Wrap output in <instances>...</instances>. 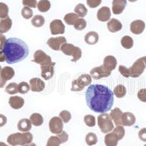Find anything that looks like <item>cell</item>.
Here are the masks:
<instances>
[{"instance_id": "cell-2", "label": "cell", "mask_w": 146, "mask_h": 146, "mask_svg": "<svg viewBox=\"0 0 146 146\" xmlns=\"http://www.w3.org/2000/svg\"><path fill=\"white\" fill-rule=\"evenodd\" d=\"M6 62L9 64H15L27 58L29 49L25 41L18 38H9L6 40L4 47Z\"/></svg>"}, {"instance_id": "cell-18", "label": "cell", "mask_w": 146, "mask_h": 146, "mask_svg": "<svg viewBox=\"0 0 146 146\" xmlns=\"http://www.w3.org/2000/svg\"><path fill=\"white\" fill-rule=\"evenodd\" d=\"M98 19L100 21L104 22V21H108L110 18L111 17V11L108 7H102L98 11L97 14Z\"/></svg>"}, {"instance_id": "cell-4", "label": "cell", "mask_w": 146, "mask_h": 146, "mask_svg": "<svg viewBox=\"0 0 146 146\" xmlns=\"http://www.w3.org/2000/svg\"><path fill=\"white\" fill-rule=\"evenodd\" d=\"M98 124L100 131L104 134L109 133L113 130L114 124L111 117L108 113H101L98 117Z\"/></svg>"}, {"instance_id": "cell-10", "label": "cell", "mask_w": 146, "mask_h": 146, "mask_svg": "<svg viewBox=\"0 0 146 146\" xmlns=\"http://www.w3.org/2000/svg\"><path fill=\"white\" fill-rule=\"evenodd\" d=\"M49 128L53 134H59L63 131V121L59 116H54L50 120Z\"/></svg>"}, {"instance_id": "cell-33", "label": "cell", "mask_w": 146, "mask_h": 146, "mask_svg": "<svg viewBox=\"0 0 146 146\" xmlns=\"http://www.w3.org/2000/svg\"><path fill=\"white\" fill-rule=\"evenodd\" d=\"M79 17L75 13H68L64 17V21L68 25H75Z\"/></svg>"}, {"instance_id": "cell-49", "label": "cell", "mask_w": 146, "mask_h": 146, "mask_svg": "<svg viewBox=\"0 0 146 146\" xmlns=\"http://www.w3.org/2000/svg\"><path fill=\"white\" fill-rule=\"evenodd\" d=\"M57 136L59 139L60 141H61V143H65L66 141H68V135L66 133V132L65 131H62V132H60L59 134H57Z\"/></svg>"}, {"instance_id": "cell-50", "label": "cell", "mask_w": 146, "mask_h": 146, "mask_svg": "<svg viewBox=\"0 0 146 146\" xmlns=\"http://www.w3.org/2000/svg\"><path fill=\"white\" fill-rule=\"evenodd\" d=\"M139 138L142 141H146V128H143L139 132Z\"/></svg>"}, {"instance_id": "cell-56", "label": "cell", "mask_w": 146, "mask_h": 146, "mask_svg": "<svg viewBox=\"0 0 146 146\" xmlns=\"http://www.w3.org/2000/svg\"><path fill=\"white\" fill-rule=\"evenodd\" d=\"M141 59H142V61L144 62V63H145V66H146V56L141 57Z\"/></svg>"}, {"instance_id": "cell-11", "label": "cell", "mask_w": 146, "mask_h": 146, "mask_svg": "<svg viewBox=\"0 0 146 146\" xmlns=\"http://www.w3.org/2000/svg\"><path fill=\"white\" fill-rule=\"evenodd\" d=\"M66 43V39L64 36H57V37H51L47 40L46 43L52 50L56 51L61 50L62 46Z\"/></svg>"}, {"instance_id": "cell-12", "label": "cell", "mask_w": 146, "mask_h": 146, "mask_svg": "<svg viewBox=\"0 0 146 146\" xmlns=\"http://www.w3.org/2000/svg\"><path fill=\"white\" fill-rule=\"evenodd\" d=\"M50 28L51 34L57 35V34H63L65 33V25L61 20L55 19L52 21L50 24Z\"/></svg>"}, {"instance_id": "cell-53", "label": "cell", "mask_w": 146, "mask_h": 146, "mask_svg": "<svg viewBox=\"0 0 146 146\" xmlns=\"http://www.w3.org/2000/svg\"><path fill=\"white\" fill-rule=\"evenodd\" d=\"M6 61V56L3 50L0 51V62H3Z\"/></svg>"}, {"instance_id": "cell-26", "label": "cell", "mask_w": 146, "mask_h": 146, "mask_svg": "<svg viewBox=\"0 0 146 146\" xmlns=\"http://www.w3.org/2000/svg\"><path fill=\"white\" fill-rule=\"evenodd\" d=\"M99 40V35L97 32L90 31L84 36L85 43L89 45H94Z\"/></svg>"}, {"instance_id": "cell-43", "label": "cell", "mask_w": 146, "mask_h": 146, "mask_svg": "<svg viewBox=\"0 0 146 146\" xmlns=\"http://www.w3.org/2000/svg\"><path fill=\"white\" fill-rule=\"evenodd\" d=\"M87 26V22L86 21L84 20V18H78L77 21L75 22L74 27L78 31H82L84 30Z\"/></svg>"}, {"instance_id": "cell-15", "label": "cell", "mask_w": 146, "mask_h": 146, "mask_svg": "<svg viewBox=\"0 0 146 146\" xmlns=\"http://www.w3.org/2000/svg\"><path fill=\"white\" fill-rule=\"evenodd\" d=\"M31 90L34 92H40L45 88V83L39 78H33L30 80Z\"/></svg>"}, {"instance_id": "cell-36", "label": "cell", "mask_w": 146, "mask_h": 146, "mask_svg": "<svg viewBox=\"0 0 146 146\" xmlns=\"http://www.w3.org/2000/svg\"><path fill=\"white\" fill-rule=\"evenodd\" d=\"M84 122L88 127H94L96 125V119L93 115L88 114L84 116Z\"/></svg>"}, {"instance_id": "cell-3", "label": "cell", "mask_w": 146, "mask_h": 146, "mask_svg": "<svg viewBox=\"0 0 146 146\" xmlns=\"http://www.w3.org/2000/svg\"><path fill=\"white\" fill-rule=\"evenodd\" d=\"M33 138V135L29 132H16L9 135L7 142L11 146H22L32 142Z\"/></svg>"}, {"instance_id": "cell-47", "label": "cell", "mask_w": 146, "mask_h": 146, "mask_svg": "<svg viewBox=\"0 0 146 146\" xmlns=\"http://www.w3.org/2000/svg\"><path fill=\"white\" fill-rule=\"evenodd\" d=\"M119 72H120V74L123 75V77L125 78H129V68H126L125 66H119Z\"/></svg>"}, {"instance_id": "cell-48", "label": "cell", "mask_w": 146, "mask_h": 146, "mask_svg": "<svg viewBox=\"0 0 146 146\" xmlns=\"http://www.w3.org/2000/svg\"><path fill=\"white\" fill-rule=\"evenodd\" d=\"M102 0H87V4L91 9H95L99 6Z\"/></svg>"}, {"instance_id": "cell-6", "label": "cell", "mask_w": 146, "mask_h": 146, "mask_svg": "<svg viewBox=\"0 0 146 146\" xmlns=\"http://www.w3.org/2000/svg\"><path fill=\"white\" fill-rule=\"evenodd\" d=\"M91 76L88 74L81 75L76 79L74 80L72 83V91H81L85 88L91 84Z\"/></svg>"}, {"instance_id": "cell-38", "label": "cell", "mask_w": 146, "mask_h": 146, "mask_svg": "<svg viewBox=\"0 0 146 146\" xmlns=\"http://www.w3.org/2000/svg\"><path fill=\"white\" fill-rule=\"evenodd\" d=\"M30 89H31L30 84H28L27 82H21L20 84H18V93L22 94H27L30 91Z\"/></svg>"}, {"instance_id": "cell-57", "label": "cell", "mask_w": 146, "mask_h": 146, "mask_svg": "<svg viewBox=\"0 0 146 146\" xmlns=\"http://www.w3.org/2000/svg\"><path fill=\"white\" fill-rule=\"evenodd\" d=\"M0 146H9L8 145L5 143V142H2V141H0Z\"/></svg>"}, {"instance_id": "cell-17", "label": "cell", "mask_w": 146, "mask_h": 146, "mask_svg": "<svg viewBox=\"0 0 146 146\" xmlns=\"http://www.w3.org/2000/svg\"><path fill=\"white\" fill-rule=\"evenodd\" d=\"M135 116L131 112H125L123 113L121 117V122L123 126H132L135 123Z\"/></svg>"}, {"instance_id": "cell-21", "label": "cell", "mask_w": 146, "mask_h": 146, "mask_svg": "<svg viewBox=\"0 0 146 146\" xmlns=\"http://www.w3.org/2000/svg\"><path fill=\"white\" fill-rule=\"evenodd\" d=\"M116 65H117V60L113 56H107L104 59L103 66H104L107 70L110 71V72L116 68Z\"/></svg>"}, {"instance_id": "cell-28", "label": "cell", "mask_w": 146, "mask_h": 146, "mask_svg": "<svg viewBox=\"0 0 146 146\" xmlns=\"http://www.w3.org/2000/svg\"><path fill=\"white\" fill-rule=\"evenodd\" d=\"M30 120L31 122L32 125L34 126H40L43 123V116L38 113H34L30 116Z\"/></svg>"}, {"instance_id": "cell-19", "label": "cell", "mask_w": 146, "mask_h": 146, "mask_svg": "<svg viewBox=\"0 0 146 146\" xmlns=\"http://www.w3.org/2000/svg\"><path fill=\"white\" fill-rule=\"evenodd\" d=\"M9 104L12 109L18 110L21 109L24 106L25 100L21 97H19V96H11V98H9Z\"/></svg>"}, {"instance_id": "cell-34", "label": "cell", "mask_w": 146, "mask_h": 146, "mask_svg": "<svg viewBox=\"0 0 146 146\" xmlns=\"http://www.w3.org/2000/svg\"><path fill=\"white\" fill-rule=\"evenodd\" d=\"M85 141L88 145L92 146L98 143V136L94 132H88L85 137Z\"/></svg>"}, {"instance_id": "cell-22", "label": "cell", "mask_w": 146, "mask_h": 146, "mask_svg": "<svg viewBox=\"0 0 146 146\" xmlns=\"http://www.w3.org/2000/svg\"><path fill=\"white\" fill-rule=\"evenodd\" d=\"M123 112L121 111V110L118 107L114 108L113 110H112L110 113V116L111 117L112 120L113 122V123L117 126V125H122V122H121V117L123 115Z\"/></svg>"}, {"instance_id": "cell-30", "label": "cell", "mask_w": 146, "mask_h": 146, "mask_svg": "<svg viewBox=\"0 0 146 146\" xmlns=\"http://www.w3.org/2000/svg\"><path fill=\"white\" fill-rule=\"evenodd\" d=\"M75 12L80 18H84L88 14V9H87L86 7L84 6V4L79 3L75 6Z\"/></svg>"}, {"instance_id": "cell-25", "label": "cell", "mask_w": 146, "mask_h": 146, "mask_svg": "<svg viewBox=\"0 0 146 146\" xmlns=\"http://www.w3.org/2000/svg\"><path fill=\"white\" fill-rule=\"evenodd\" d=\"M12 21L9 16L5 18H2L0 21V34H5L11 29Z\"/></svg>"}, {"instance_id": "cell-14", "label": "cell", "mask_w": 146, "mask_h": 146, "mask_svg": "<svg viewBox=\"0 0 146 146\" xmlns=\"http://www.w3.org/2000/svg\"><path fill=\"white\" fill-rule=\"evenodd\" d=\"M145 28V23L141 20L133 21L130 24V31L133 34H141L143 33Z\"/></svg>"}, {"instance_id": "cell-46", "label": "cell", "mask_w": 146, "mask_h": 146, "mask_svg": "<svg viewBox=\"0 0 146 146\" xmlns=\"http://www.w3.org/2000/svg\"><path fill=\"white\" fill-rule=\"evenodd\" d=\"M22 4L25 6L29 7V8H36L37 7V2L36 0H22Z\"/></svg>"}, {"instance_id": "cell-5", "label": "cell", "mask_w": 146, "mask_h": 146, "mask_svg": "<svg viewBox=\"0 0 146 146\" xmlns=\"http://www.w3.org/2000/svg\"><path fill=\"white\" fill-rule=\"evenodd\" d=\"M61 51L66 56H71L72 59L71 61L76 62L81 59L82 55V50L78 46L71 44V43H66L62 46Z\"/></svg>"}, {"instance_id": "cell-8", "label": "cell", "mask_w": 146, "mask_h": 146, "mask_svg": "<svg viewBox=\"0 0 146 146\" xmlns=\"http://www.w3.org/2000/svg\"><path fill=\"white\" fill-rule=\"evenodd\" d=\"M33 62L42 66L51 63L52 62V59L45 52H43V50H38L34 52Z\"/></svg>"}, {"instance_id": "cell-9", "label": "cell", "mask_w": 146, "mask_h": 146, "mask_svg": "<svg viewBox=\"0 0 146 146\" xmlns=\"http://www.w3.org/2000/svg\"><path fill=\"white\" fill-rule=\"evenodd\" d=\"M90 74H91V76L92 78L98 80L101 79L103 78L109 77L110 75H111V72L107 70L104 66L101 65V66H98V67L92 68L91 72H90Z\"/></svg>"}, {"instance_id": "cell-23", "label": "cell", "mask_w": 146, "mask_h": 146, "mask_svg": "<svg viewBox=\"0 0 146 146\" xmlns=\"http://www.w3.org/2000/svg\"><path fill=\"white\" fill-rule=\"evenodd\" d=\"M32 123L28 119H21L18 121V129L21 132H29L31 129Z\"/></svg>"}, {"instance_id": "cell-29", "label": "cell", "mask_w": 146, "mask_h": 146, "mask_svg": "<svg viewBox=\"0 0 146 146\" xmlns=\"http://www.w3.org/2000/svg\"><path fill=\"white\" fill-rule=\"evenodd\" d=\"M113 92L117 98H123L126 94V88L123 84H118L114 88Z\"/></svg>"}, {"instance_id": "cell-20", "label": "cell", "mask_w": 146, "mask_h": 146, "mask_svg": "<svg viewBox=\"0 0 146 146\" xmlns=\"http://www.w3.org/2000/svg\"><path fill=\"white\" fill-rule=\"evenodd\" d=\"M107 25L109 31L111 32V33H116V32L119 31L123 27L122 23L116 18H112L110 21H108Z\"/></svg>"}, {"instance_id": "cell-58", "label": "cell", "mask_w": 146, "mask_h": 146, "mask_svg": "<svg viewBox=\"0 0 146 146\" xmlns=\"http://www.w3.org/2000/svg\"><path fill=\"white\" fill-rule=\"evenodd\" d=\"M128 1H129L130 2H136L137 0H128Z\"/></svg>"}, {"instance_id": "cell-31", "label": "cell", "mask_w": 146, "mask_h": 146, "mask_svg": "<svg viewBox=\"0 0 146 146\" xmlns=\"http://www.w3.org/2000/svg\"><path fill=\"white\" fill-rule=\"evenodd\" d=\"M51 3L49 0H40L37 3V9L40 12H46L50 10Z\"/></svg>"}, {"instance_id": "cell-45", "label": "cell", "mask_w": 146, "mask_h": 146, "mask_svg": "<svg viewBox=\"0 0 146 146\" xmlns=\"http://www.w3.org/2000/svg\"><path fill=\"white\" fill-rule=\"evenodd\" d=\"M137 97L141 102L146 103V88H141L138 91Z\"/></svg>"}, {"instance_id": "cell-60", "label": "cell", "mask_w": 146, "mask_h": 146, "mask_svg": "<svg viewBox=\"0 0 146 146\" xmlns=\"http://www.w3.org/2000/svg\"><path fill=\"white\" fill-rule=\"evenodd\" d=\"M144 146H146V144H145V145H144Z\"/></svg>"}, {"instance_id": "cell-40", "label": "cell", "mask_w": 146, "mask_h": 146, "mask_svg": "<svg viewBox=\"0 0 146 146\" xmlns=\"http://www.w3.org/2000/svg\"><path fill=\"white\" fill-rule=\"evenodd\" d=\"M9 15V7L3 2H0V18H5Z\"/></svg>"}, {"instance_id": "cell-44", "label": "cell", "mask_w": 146, "mask_h": 146, "mask_svg": "<svg viewBox=\"0 0 146 146\" xmlns=\"http://www.w3.org/2000/svg\"><path fill=\"white\" fill-rule=\"evenodd\" d=\"M61 141L58 138V136H51L49 138L46 142V146H59L60 145Z\"/></svg>"}, {"instance_id": "cell-32", "label": "cell", "mask_w": 146, "mask_h": 146, "mask_svg": "<svg viewBox=\"0 0 146 146\" xmlns=\"http://www.w3.org/2000/svg\"><path fill=\"white\" fill-rule=\"evenodd\" d=\"M133 44H134V42L131 36L126 35V36H123V38L121 39V45L126 50L131 49L133 46Z\"/></svg>"}, {"instance_id": "cell-59", "label": "cell", "mask_w": 146, "mask_h": 146, "mask_svg": "<svg viewBox=\"0 0 146 146\" xmlns=\"http://www.w3.org/2000/svg\"><path fill=\"white\" fill-rule=\"evenodd\" d=\"M2 67H1V66H0V75H1V72H2Z\"/></svg>"}, {"instance_id": "cell-37", "label": "cell", "mask_w": 146, "mask_h": 146, "mask_svg": "<svg viewBox=\"0 0 146 146\" xmlns=\"http://www.w3.org/2000/svg\"><path fill=\"white\" fill-rule=\"evenodd\" d=\"M18 84H17L15 82L10 83L5 88V92L9 94H11V95L15 94H17L18 92Z\"/></svg>"}, {"instance_id": "cell-55", "label": "cell", "mask_w": 146, "mask_h": 146, "mask_svg": "<svg viewBox=\"0 0 146 146\" xmlns=\"http://www.w3.org/2000/svg\"><path fill=\"white\" fill-rule=\"evenodd\" d=\"M22 146H36V145L34 143H33V142H31V143L27 144V145H22Z\"/></svg>"}, {"instance_id": "cell-54", "label": "cell", "mask_w": 146, "mask_h": 146, "mask_svg": "<svg viewBox=\"0 0 146 146\" xmlns=\"http://www.w3.org/2000/svg\"><path fill=\"white\" fill-rule=\"evenodd\" d=\"M5 84H6V81H5V80L0 76V88H4Z\"/></svg>"}, {"instance_id": "cell-7", "label": "cell", "mask_w": 146, "mask_h": 146, "mask_svg": "<svg viewBox=\"0 0 146 146\" xmlns=\"http://www.w3.org/2000/svg\"><path fill=\"white\" fill-rule=\"evenodd\" d=\"M146 68L145 65L142 61V59H138L134 63L132 64V66L129 68V71L130 77L132 78H138L145 71V68Z\"/></svg>"}, {"instance_id": "cell-24", "label": "cell", "mask_w": 146, "mask_h": 146, "mask_svg": "<svg viewBox=\"0 0 146 146\" xmlns=\"http://www.w3.org/2000/svg\"><path fill=\"white\" fill-rule=\"evenodd\" d=\"M119 141L118 137L113 132L107 133L104 137V142L106 146H116Z\"/></svg>"}, {"instance_id": "cell-51", "label": "cell", "mask_w": 146, "mask_h": 146, "mask_svg": "<svg viewBox=\"0 0 146 146\" xmlns=\"http://www.w3.org/2000/svg\"><path fill=\"white\" fill-rule=\"evenodd\" d=\"M6 40V37H5L2 34H0V51H2V50H4Z\"/></svg>"}, {"instance_id": "cell-39", "label": "cell", "mask_w": 146, "mask_h": 146, "mask_svg": "<svg viewBox=\"0 0 146 146\" xmlns=\"http://www.w3.org/2000/svg\"><path fill=\"white\" fill-rule=\"evenodd\" d=\"M113 132L118 137L119 140H121L125 135V129L123 128V125H117L116 128H114Z\"/></svg>"}, {"instance_id": "cell-1", "label": "cell", "mask_w": 146, "mask_h": 146, "mask_svg": "<svg viewBox=\"0 0 146 146\" xmlns=\"http://www.w3.org/2000/svg\"><path fill=\"white\" fill-rule=\"evenodd\" d=\"M113 92L106 85H89L85 93L88 107L95 113H105L111 110L113 104Z\"/></svg>"}, {"instance_id": "cell-27", "label": "cell", "mask_w": 146, "mask_h": 146, "mask_svg": "<svg viewBox=\"0 0 146 146\" xmlns=\"http://www.w3.org/2000/svg\"><path fill=\"white\" fill-rule=\"evenodd\" d=\"M1 77L5 80V81H9L15 76V70L13 68L9 67V66H5L3 67L1 72Z\"/></svg>"}, {"instance_id": "cell-16", "label": "cell", "mask_w": 146, "mask_h": 146, "mask_svg": "<svg viewBox=\"0 0 146 146\" xmlns=\"http://www.w3.org/2000/svg\"><path fill=\"white\" fill-rule=\"evenodd\" d=\"M127 0H113L112 11L114 15H120L125 9Z\"/></svg>"}, {"instance_id": "cell-42", "label": "cell", "mask_w": 146, "mask_h": 146, "mask_svg": "<svg viewBox=\"0 0 146 146\" xmlns=\"http://www.w3.org/2000/svg\"><path fill=\"white\" fill-rule=\"evenodd\" d=\"M59 117L63 121V123H68L72 119V115L70 112L68 110H62L59 113Z\"/></svg>"}, {"instance_id": "cell-13", "label": "cell", "mask_w": 146, "mask_h": 146, "mask_svg": "<svg viewBox=\"0 0 146 146\" xmlns=\"http://www.w3.org/2000/svg\"><path fill=\"white\" fill-rule=\"evenodd\" d=\"M55 65H56V63L52 62L51 63L48 64V65L40 66L41 76L43 79L50 80L53 77L55 72Z\"/></svg>"}, {"instance_id": "cell-52", "label": "cell", "mask_w": 146, "mask_h": 146, "mask_svg": "<svg viewBox=\"0 0 146 146\" xmlns=\"http://www.w3.org/2000/svg\"><path fill=\"white\" fill-rule=\"evenodd\" d=\"M7 123V117L3 114H0V127L4 126Z\"/></svg>"}, {"instance_id": "cell-41", "label": "cell", "mask_w": 146, "mask_h": 146, "mask_svg": "<svg viewBox=\"0 0 146 146\" xmlns=\"http://www.w3.org/2000/svg\"><path fill=\"white\" fill-rule=\"evenodd\" d=\"M33 11H32V9L29 7L25 6L21 10V15L25 19H30V18H31L33 17Z\"/></svg>"}, {"instance_id": "cell-35", "label": "cell", "mask_w": 146, "mask_h": 146, "mask_svg": "<svg viewBox=\"0 0 146 146\" xmlns=\"http://www.w3.org/2000/svg\"><path fill=\"white\" fill-rule=\"evenodd\" d=\"M44 23H45V18L42 15H39L34 16L31 20V24L33 26L36 27H42L44 25Z\"/></svg>"}]
</instances>
